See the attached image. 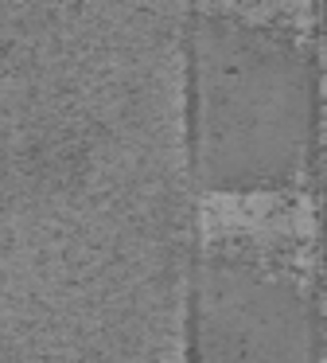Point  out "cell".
<instances>
[{"label":"cell","mask_w":327,"mask_h":363,"mask_svg":"<svg viewBox=\"0 0 327 363\" xmlns=\"http://www.w3.org/2000/svg\"><path fill=\"white\" fill-rule=\"evenodd\" d=\"M319 79L296 35L234 12H191L187 141L207 191H269L316 152Z\"/></svg>","instance_id":"1"},{"label":"cell","mask_w":327,"mask_h":363,"mask_svg":"<svg viewBox=\"0 0 327 363\" xmlns=\"http://www.w3.org/2000/svg\"><path fill=\"white\" fill-rule=\"evenodd\" d=\"M316 297L296 277L241 254L210 250L195 266L191 363H319Z\"/></svg>","instance_id":"2"}]
</instances>
